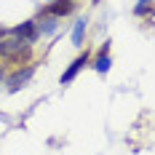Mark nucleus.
Instances as JSON below:
<instances>
[{
	"mask_svg": "<svg viewBox=\"0 0 155 155\" xmlns=\"http://www.w3.org/2000/svg\"><path fill=\"white\" fill-rule=\"evenodd\" d=\"M75 11V0H54L51 5H48L43 14H48V16H56V19H62V16H67V14H72Z\"/></svg>",
	"mask_w": 155,
	"mask_h": 155,
	"instance_id": "f257e3e1",
	"label": "nucleus"
},
{
	"mask_svg": "<svg viewBox=\"0 0 155 155\" xmlns=\"http://www.w3.org/2000/svg\"><path fill=\"white\" fill-rule=\"evenodd\" d=\"M86 64H88V51H86V54H80L75 62H72L67 70H64V75H62V86H64V83H72V80H75V75L83 70V67H86Z\"/></svg>",
	"mask_w": 155,
	"mask_h": 155,
	"instance_id": "f03ea898",
	"label": "nucleus"
},
{
	"mask_svg": "<svg viewBox=\"0 0 155 155\" xmlns=\"http://www.w3.org/2000/svg\"><path fill=\"white\" fill-rule=\"evenodd\" d=\"M11 35H16V38H21V40L32 43V40L38 38V27H35V21H24V24L14 27V30H11Z\"/></svg>",
	"mask_w": 155,
	"mask_h": 155,
	"instance_id": "7ed1b4c3",
	"label": "nucleus"
},
{
	"mask_svg": "<svg viewBox=\"0 0 155 155\" xmlns=\"http://www.w3.org/2000/svg\"><path fill=\"white\" fill-rule=\"evenodd\" d=\"M32 72H35V67H32V64H30V67H24V70H19L16 75H11V80H8V88H11V91H19V88H21V86H24V83L32 78Z\"/></svg>",
	"mask_w": 155,
	"mask_h": 155,
	"instance_id": "20e7f679",
	"label": "nucleus"
},
{
	"mask_svg": "<svg viewBox=\"0 0 155 155\" xmlns=\"http://www.w3.org/2000/svg\"><path fill=\"white\" fill-rule=\"evenodd\" d=\"M24 43H27V40L16 38V35H14V38H8V40L3 38V40H0V56H5V59H8V56H11V54H16V51L24 46Z\"/></svg>",
	"mask_w": 155,
	"mask_h": 155,
	"instance_id": "39448f33",
	"label": "nucleus"
},
{
	"mask_svg": "<svg viewBox=\"0 0 155 155\" xmlns=\"http://www.w3.org/2000/svg\"><path fill=\"white\" fill-rule=\"evenodd\" d=\"M30 56H32V46H30V43H24L16 54L8 56V62H11V64H27V62H30Z\"/></svg>",
	"mask_w": 155,
	"mask_h": 155,
	"instance_id": "423d86ee",
	"label": "nucleus"
},
{
	"mask_svg": "<svg viewBox=\"0 0 155 155\" xmlns=\"http://www.w3.org/2000/svg\"><path fill=\"white\" fill-rule=\"evenodd\" d=\"M83 32H86V19H80L75 24V30H72V43L75 46H83Z\"/></svg>",
	"mask_w": 155,
	"mask_h": 155,
	"instance_id": "0eeeda50",
	"label": "nucleus"
},
{
	"mask_svg": "<svg viewBox=\"0 0 155 155\" xmlns=\"http://www.w3.org/2000/svg\"><path fill=\"white\" fill-rule=\"evenodd\" d=\"M94 70H96V72H107V70H110V54H104V56H96Z\"/></svg>",
	"mask_w": 155,
	"mask_h": 155,
	"instance_id": "6e6552de",
	"label": "nucleus"
},
{
	"mask_svg": "<svg viewBox=\"0 0 155 155\" xmlns=\"http://www.w3.org/2000/svg\"><path fill=\"white\" fill-rule=\"evenodd\" d=\"M54 19H56V16H54ZM54 19H46V24H40V30H38V32H51L54 27H56V21H54Z\"/></svg>",
	"mask_w": 155,
	"mask_h": 155,
	"instance_id": "1a4fd4ad",
	"label": "nucleus"
},
{
	"mask_svg": "<svg viewBox=\"0 0 155 155\" xmlns=\"http://www.w3.org/2000/svg\"><path fill=\"white\" fill-rule=\"evenodd\" d=\"M150 3H153V0H142V3H139V5H137V14H144V11H147V5H150Z\"/></svg>",
	"mask_w": 155,
	"mask_h": 155,
	"instance_id": "9d476101",
	"label": "nucleus"
},
{
	"mask_svg": "<svg viewBox=\"0 0 155 155\" xmlns=\"http://www.w3.org/2000/svg\"><path fill=\"white\" fill-rule=\"evenodd\" d=\"M3 38H5V30H0V40H3Z\"/></svg>",
	"mask_w": 155,
	"mask_h": 155,
	"instance_id": "9b49d317",
	"label": "nucleus"
},
{
	"mask_svg": "<svg viewBox=\"0 0 155 155\" xmlns=\"http://www.w3.org/2000/svg\"><path fill=\"white\" fill-rule=\"evenodd\" d=\"M91 3H99V0H91Z\"/></svg>",
	"mask_w": 155,
	"mask_h": 155,
	"instance_id": "f8f14e48",
	"label": "nucleus"
}]
</instances>
